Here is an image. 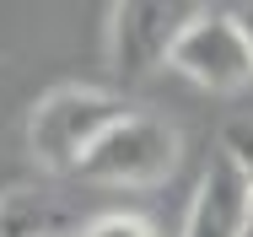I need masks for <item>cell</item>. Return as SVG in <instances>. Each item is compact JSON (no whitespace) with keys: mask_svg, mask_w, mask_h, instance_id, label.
I'll use <instances>...</instances> for the list:
<instances>
[{"mask_svg":"<svg viewBox=\"0 0 253 237\" xmlns=\"http://www.w3.org/2000/svg\"><path fill=\"white\" fill-rule=\"evenodd\" d=\"M221 145L248 167V184H253V119H232V124L221 130Z\"/></svg>","mask_w":253,"mask_h":237,"instance_id":"8","label":"cell"},{"mask_svg":"<svg viewBox=\"0 0 253 237\" xmlns=\"http://www.w3.org/2000/svg\"><path fill=\"white\" fill-rule=\"evenodd\" d=\"M76 237H156V227L146 216H135V210H102V216H92Z\"/></svg>","mask_w":253,"mask_h":237,"instance_id":"7","label":"cell"},{"mask_svg":"<svg viewBox=\"0 0 253 237\" xmlns=\"http://www.w3.org/2000/svg\"><path fill=\"white\" fill-rule=\"evenodd\" d=\"M178 167V130L156 113L129 108L81 162V178L108 184V189H151Z\"/></svg>","mask_w":253,"mask_h":237,"instance_id":"2","label":"cell"},{"mask_svg":"<svg viewBox=\"0 0 253 237\" xmlns=\"http://www.w3.org/2000/svg\"><path fill=\"white\" fill-rule=\"evenodd\" d=\"M178 237H253V184L226 145L210 151Z\"/></svg>","mask_w":253,"mask_h":237,"instance_id":"5","label":"cell"},{"mask_svg":"<svg viewBox=\"0 0 253 237\" xmlns=\"http://www.w3.org/2000/svg\"><path fill=\"white\" fill-rule=\"evenodd\" d=\"M200 16L189 0H124L108 11V59L124 81H140L162 65H172V48L183 27Z\"/></svg>","mask_w":253,"mask_h":237,"instance_id":"3","label":"cell"},{"mask_svg":"<svg viewBox=\"0 0 253 237\" xmlns=\"http://www.w3.org/2000/svg\"><path fill=\"white\" fill-rule=\"evenodd\" d=\"M129 113V102L108 92V87H54L38 97L33 119H27V151L49 167V173H81V162L92 156V145Z\"/></svg>","mask_w":253,"mask_h":237,"instance_id":"1","label":"cell"},{"mask_svg":"<svg viewBox=\"0 0 253 237\" xmlns=\"http://www.w3.org/2000/svg\"><path fill=\"white\" fill-rule=\"evenodd\" d=\"M172 70L189 76L205 92H243L253 81V54L232 22V11H205L183 27V38L172 48Z\"/></svg>","mask_w":253,"mask_h":237,"instance_id":"4","label":"cell"},{"mask_svg":"<svg viewBox=\"0 0 253 237\" xmlns=\"http://www.w3.org/2000/svg\"><path fill=\"white\" fill-rule=\"evenodd\" d=\"M65 205L38 184H16L0 194V237H59Z\"/></svg>","mask_w":253,"mask_h":237,"instance_id":"6","label":"cell"},{"mask_svg":"<svg viewBox=\"0 0 253 237\" xmlns=\"http://www.w3.org/2000/svg\"><path fill=\"white\" fill-rule=\"evenodd\" d=\"M232 22H237V33H243V44H248V54H253V0L248 5H232Z\"/></svg>","mask_w":253,"mask_h":237,"instance_id":"9","label":"cell"}]
</instances>
